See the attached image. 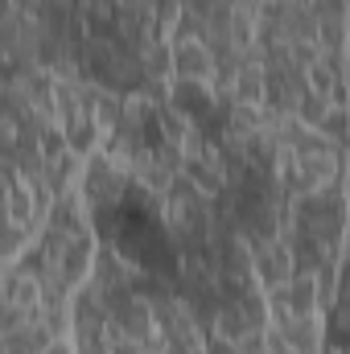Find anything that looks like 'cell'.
Wrapping results in <instances>:
<instances>
[{"mask_svg": "<svg viewBox=\"0 0 350 354\" xmlns=\"http://www.w3.org/2000/svg\"><path fill=\"white\" fill-rule=\"evenodd\" d=\"M174 79L350 145V0H181Z\"/></svg>", "mask_w": 350, "mask_h": 354, "instance_id": "1", "label": "cell"}, {"mask_svg": "<svg viewBox=\"0 0 350 354\" xmlns=\"http://www.w3.org/2000/svg\"><path fill=\"white\" fill-rule=\"evenodd\" d=\"M165 202L169 288L190 305L206 342H239L268 334V297L256 260L223 206L194 181L177 177Z\"/></svg>", "mask_w": 350, "mask_h": 354, "instance_id": "2", "label": "cell"}, {"mask_svg": "<svg viewBox=\"0 0 350 354\" xmlns=\"http://www.w3.org/2000/svg\"><path fill=\"white\" fill-rule=\"evenodd\" d=\"M0 161H4V264L17 260L46 227L58 198L79 189L87 157L71 149L54 120V75L42 66H4L0 103Z\"/></svg>", "mask_w": 350, "mask_h": 354, "instance_id": "3", "label": "cell"}, {"mask_svg": "<svg viewBox=\"0 0 350 354\" xmlns=\"http://www.w3.org/2000/svg\"><path fill=\"white\" fill-rule=\"evenodd\" d=\"M99 260V231L83 189H71L50 210L29 248L4 264L0 280V354H46L71 338L75 297Z\"/></svg>", "mask_w": 350, "mask_h": 354, "instance_id": "4", "label": "cell"}, {"mask_svg": "<svg viewBox=\"0 0 350 354\" xmlns=\"http://www.w3.org/2000/svg\"><path fill=\"white\" fill-rule=\"evenodd\" d=\"M75 354H206V338L174 288L99 243L71 313Z\"/></svg>", "mask_w": 350, "mask_h": 354, "instance_id": "5", "label": "cell"}, {"mask_svg": "<svg viewBox=\"0 0 350 354\" xmlns=\"http://www.w3.org/2000/svg\"><path fill=\"white\" fill-rule=\"evenodd\" d=\"M95 153L136 185L165 198L177 177H185L190 128L169 95H111L103 115V140Z\"/></svg>", "mask_w": 350, "mask_h": 354, "instance_id": "6", "label": "cell"}, {"mask_svg": "<svg viewBox=\"0 0 350 354\" xmlns=\"http://www.w3.org/2000/svg\"><path fill=\"white\" fill-rule=\"evenodd\" d=\"M322 354H350V227L347 243H342V260H338V276H334V292L326 305Z\"/></svg>", "mask_w": 350, "mask_h": 354, "instance_id": "7", "label": "cell"}, {"mask_svg": "<svg viewBox=\"0 0 350 354\" xmlns=\"http://www.w3.org/2000/svg\"><path fill=\"white\" fill-rule=\"evenodd\" d=\"M206 354H268V334L239 338V342H206Z\"/></svg>", "mask_w": 350, "mask_h": 354, "instance_id": "8", "label": "cell"}, {"mask_svg": "<svg viewBox=\"0 0 350 354\" xmlns=\"http://www.w3.org/2000/svg\"><path fill=\"white\" fill-rule=\"evenodd\" d=\"M46 354H75V342H71V338H62V342H54Z\"/></svg>", "mask_w": 350, "mask_h": 354, "instance_id": "9", "label": "cell"}]
</instances>
